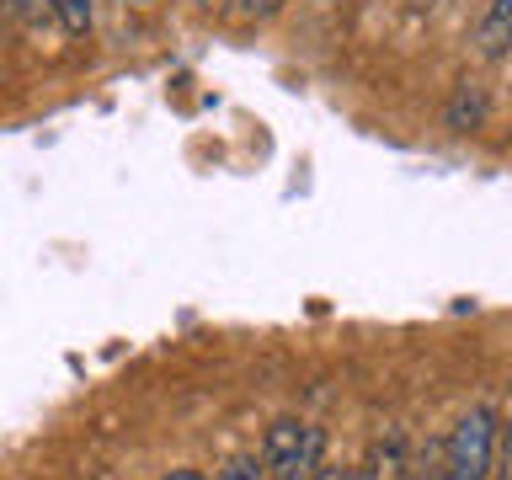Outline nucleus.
I'll return each instance as SVG.
<instances>
[{"instance_id": "nucleus-2", "label": "nucleus", "mask_w": 512, "mask_h": 480, "mask_svg": "<svg viewBox=\"0 0 512 480\" xmlns=\"http://www.w3.org/2000/svg\"><path fill=\"white\" fill-rule=\"evenodd\" d=\"M320 459H326V432H320L315 422H294V416H283V422L267 427V438H262L267 475H278V480H315Z\"/></svg>"}, {"instance_id": "nucleus-5", "label": "nucleus", "mask_w": 512, "mask_h": 480, "mask_svg": "<svg viewBox=\"0 0 512 480\" xmlns=\"http://www.w3.org/2000/svg\"><path fill=\"white\" fill-rule=\"evenodd\" d=\"M480 118H486V91H480L475 80H464L454 91V102H448V128H454V134H470V128H480Z\"/></svg>"}, {"instance_id": "nucleus-4", "label": "nucleus", "mask_w": 512, "mask_h": 480, "mask_svg": "<svg viewBox=\"0 0 512 480\" xmlns=\"http://www.w3.org/2000/svg\"><path fill=\"white\" fill-rule=\"evenodd\" d=\"M363 480H411V454H406V438H379L374 448H368Z\"/></svg>"}, {"instance_id": "nucleus-1", "label": "nucleus", "mask_w": 512, "mask_h": 480, "mask_svg": "<svg viewBox=\"0 0 512 480\" xmlns=\"http://www.w3.org/2000/svg\"><path fill=\"white\" fill-rule=\"evenodd\" d=\"M491 464H496V411L470 406L443 443L438 480H491Z\"/></svg>"}, {"instance_id": "nucleus-3", "label": "nucleus", "mask_w": 512, "mask_h": 480, "mask_svg": "<svg viewBox=\"0 0 512 480\" xmlns=\"http://www.w3.org/2000/svg\"><path fill=\"white\" fill-rule=\"evenodd\" d=\"M475 48L486 59H502L512 48V0H491L486 6V16H480V27H475Z\"/></svg>"}, {"instance_id": "nucleus-11", "label": "nucleus", "mask_w": 512, "mask_h": 480, "mask_svg": "<svg viewBox=\"0 0 512 480\" xmlns=\"http://www.w3.org/2000/svg\"><path fill=\"white\" fill-rule=\"evenodd\" d=\"M166 480H208V475H203V470H171Z\"/></svg>"}, {"instance_id": "nucleus-8", "label": "nucleus", "mask_w": 512, "mask_h": 480, "mask_svg": "<svg viewBox=\"0 0 512 480\" xmlns=\"http://www.w3.org/2000/svg\"><path fill=\"white\" fill-rule=\"evenodd\" d=\"M496 480H512V416L507 427H496V464H491Z\"/></svg>"}, {"instance_id": "nucleus-6", "label": "nucleus", "mask_w": 512, "mask_h": 480, "mask_svg": "<svg viewBox=\"0 0 512 480\" xmlns=\"http://www.w3.org/2000/svg\"><path fill=\"white\" fill-rule=\"evenodd\" d=\"M54 16L70 38H86L91 22H96V0H54Z\"/></svg>"}, {"instance_id": "nucleus-7", "label": "nucleus", "mask_w": 512, "mask_h": 480, "mask_svg": "<svg viewBox=\"0 0 512 480\" xmlns=\"http://www.w3.org/2000/svg\"><path fill=\"white\" fill-rule=\"evenodd\" d=\"M208 11H224V16H272L283 0H203Z\"/></svg>"}, {"instance_id": "nucleus-10", "label": "nucleus", "mask_w": 512, "mask_h": 480, "mask_svg": "<svg viewBox=\"0 0 512 480\" xmlns=\"http://www.w3.org/2000/svg\"><path fill=\"white\" fill-rule=\"evenodd\" d=\"M219 480H267V464H256V459H230L219 470Z\"/></svg>"}, {"instance_id": "nucleus-9", "label": "nucleus", "mask_w": 512, "mask_h": 480, "mask_svg": "<svg viewBox=\"0 0 512 480\" xmlns=\"http://www.w3.org/2000/svg\"><path fill=\"white\" fill-rule=\"evenodd\" d=\"M11 11L22 16V22L38 27V22H48V16H54V0H11ZM54 22H59V16H54Z\"/></svg>"}]
</instances>
